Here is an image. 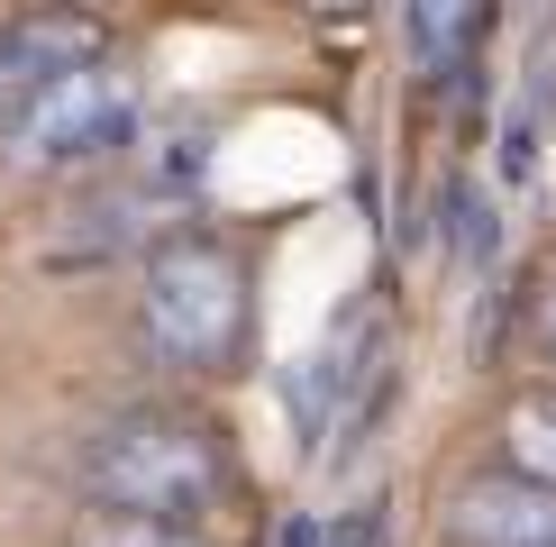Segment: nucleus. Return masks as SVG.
Instances as JSON below:
<instances>
[{
    "label": "nucleus",
    "mask_w": 556,
    "mask_h": 547,
    "mask_svg": "<svg viewBox=\"0 0 556 547\" xmlns=\"http://www.w3.org/2000/svg\"><path fill=\"white\" fill-rule=\"evenodd\" d=\"M83 493L147 520H201L228 493V456L192 410H119L83 438Z\"/></svg>",
    "instance_id": "obj_1"
},
{
    "label": "nucleus",
    "mask_w": 556,
    "mask_h": 547,
    "mask_svg": "<svg viewBox=\"0 0 556 547\" xmlns=\"http://www.w3.org/2000/svg\"><path fill=\"white\" fill-rule=\"evenodd\" d=\"M137 319L174 365L211 374V365L238 356L247 338V265L228 256L211 228H174L165 246H147V274H137Z\"/></svg>",
    "instance_id": "obj_2"
},
{
    "label": "nucleus",
    "mask_w": 556,
    "mask_h": 547,
    "mask_svg": "<svg viewBox=\"0 0 556 547\" xmlns=\"http://www.w3.org/2000/svg\"><path fill=\"white\" fill-rule=\"evenodd\" d=\"M0 137H10V165H28V174H74V165H101V155H128L137 74L119 55H91L74 74H55L46 91H28L0 119Z\"/></svg>",
    "instance_id": "obj_3"
},
{
    "label": "nucleus",
    "mask_w": 556,
    "mask_h": 547,
    "mask_svg": "<svg viewBox=\"0 0 556 547\" xmlns=\"http://www.w3.org/2000/svg\"><path fill=\"white\" fill-rule=\"evenodd\" d=\"M383 383H392V329H383V310H346L338 338L311 356V374H301V410H311L319 438L346 447V429H365V410L383 402Z\"/></svg>",
    "instance_id": "obj_4"
},
{
    "label": "nucleus",
    "mask_w": 556,
    "mask_h": 547,
    "mask_svg": "<svg viewBox=\"0 0 556 547\" xmlns=\"http://www.w3.org/2000/svg\"><path fill=\"white\" fill-rule=\"evenodd\" d=\"M447 538L456 547H556V484L529 466L475 474L447 501Z\"/></svg>",
    "instance_id": "obj_5"
},
{
    "label": "nucleus",
    "mask_w": 556,
    "mask_h": 547,
    "mask_svg": "<svg viewBox=\"0 0 556 547\" xmlns=\"http://www.w3.org/2000/svg\"><path fill=\"white\" fill-rule=\"evenodd\" d=\"M91 55H110L101 18H83V10H18L10 28H0V119H10L28 91H46L55 74L91 64Z\"/></svg>",
    "instance_id": "obj_6"
},
{
    "label": "nucleus",
    "mask_w": 556,
    "mask_h": 547,
    "mask_svg": "<svg viewBox=\"0 0 556 547\" xmlns=\"http://www.w3.org/2000/svg\"><path fill=\"white\" fill-rule=\"evenodd\" d=\"M483 10H493V0H402V18H410V55H420L429 82L466 74L475 37H483Z\"/></svg>",
    "instance_id": "obj_7"
},
{
    "label": "nucleus",
    "mask_w": 556,
    "mask_h": 547,
    "mask_svg": "<svg viewBox=\"0 0 556 547\" xmlns=\"http://www.w3.org/2000/svg\"><path fill=\"white\" fill-rule=\"evenodd\" d=\"M74 547H201L192 520H147V511H110V501H91L74 520Z\"/></svg>",
    "instance_id": "obj_8"
},
{
    "label": "nucleus",
    "mask_w": 556,
    "mask_h": 547,
    "mask_svg": "<svg viewBox=\"0 0 556 547\" xmlns=\"http://www.w3.org/2000/svg\"><path fill=\"white\" fill-rule=\"evenodd\" d=\"M502 447H511V466L556 484V393H520L511 420H502Z\"/></svg>",
    "instance_id": "obj_9"
},
{
    "label": "nucleus",
    "mask_w": 556,
    "mask_h": 547,
    "mask_svg": "<svg viewBox=\"0 0 556 547\" xmlns=\"http://www.w3.org/2000/svg\"><path fill=\"white\" fill-rule=\"evenodd\" d=\"M319 547H383V520L375 511H346L338 530H319Z\"/></svg>",
    "instance_id": "obj_10"
},
{
    "label": "nucleus",
    "mask_w": 556,
    "mask_h": 547,
    "mask_svg": "<svg viewBox=\"0 0 556 547\" xmlns=\"http://www.w3.org/2000/svg\"><path fill=\"white\" fill-rule=\"evenodd\" d=\"M539 347L556 356V274H547V283H539Z\"/></svg>",
    "instance_id": "obj_11"
}]
</instances>
